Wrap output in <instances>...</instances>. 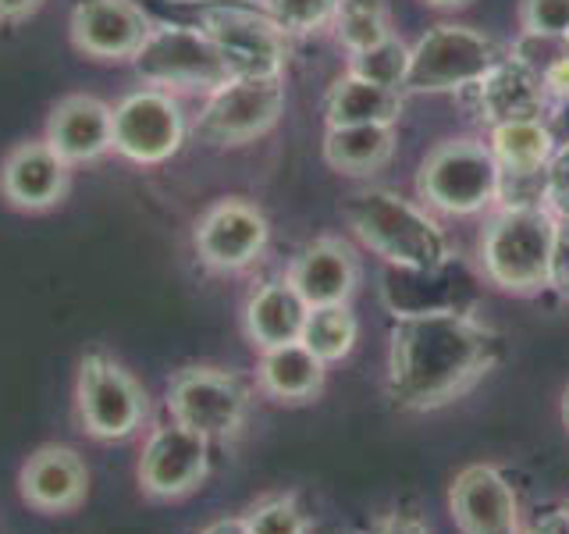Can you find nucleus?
<instances>
[{"instance_id":"f3484780","label":"nucleus","mask_w":569,"mask_h":534,"mask_svg":"<svg viewBox=\"0 0 569 534\" xmlns=\"http://www.w3.org/2000/svg\"><path fill=\"white\" fill-rule=\"evenodd\" d=\"M284 278L296 285L307 307H335V303H349L360 285V257L349 243L320 236L299 249Z\"/></svg>"},{"instance_id":"39448f33","label":"nucleus","mask_w":569,"mask_h":534,"mask_svg":"<svg viewBox=\"0 0 569 534\" xmlns=\"http://www.w3.org/2000/svg\"><path fill=\"white\" fill-rule=\"evenodd\" d=\"M502 168L495 165L488 142L445 139L423 157L417 171V196L427 210L449 218H473L495 210Z\"/></svg>"},{"instance_id":"4be33fe9","label":"nucleus","mask_w":569,"mask_h":534,"mask_svg":"<svg viewBox=\"0 0 569 534\" xmlns=\"http://www.w3.org/2000/svg\"><path fill=\"white\" fill-rule=\"evenodd\" d=\"M328 364H320L317 356L302 343H284L274 349H260L257 360V388L274 403H313L325 388Z\"/></svg>"},{"instance_id":"72a5a7b5","label":"nucleus","mask_w":569,"mask_h":534,"mask_svg":"<svg viewBox=\"0 0 569 534\" xmlns=\"http://www.w3.org/2000/svg\"><path fill=\"white\" fill-rule=\"evenodd\" d=\"M548 289H556L559 296H569V218H559V225H556V249H551Z\"/></svg>"},{"instance_id":"7ed1b4c3","label":"nucleus","mask_w":569,"mask_h":534,"mask_svg":"<svg viewBox=\"0 0 569 534\" xmlns=\"http://www.w3.org/2000/svg\"><path fill=\"white\" fill-rule=\"evenodd\" d=\"M559 218L545 207H495L480 231V271L512 296L548 289Z\"/></svg>"},{"instance_id":"7c9ffc66","label":"nucleus","mask_w":569,"mask_h":534,"mask_svg":"<svg viewBox=\"0 0 569 534\" xmlns=\"http://www.w3.org/2000/svg\"><path fill=\"white\" fill-rule=\"evenodd\" d=\"M523 36L569 40V0H520Z\"/></svg>"},{"instance_id":"6e6552de","label":"nucleus","mask_w":569,"mask_h":534,"mask_svg":"<svg viewBox=\"0 0 569 534\" xmlns=\"http://www.w3.org/2000/svg\"><path fill=\"white\" fill-rule=\"evenodd\" d=\"M136 76L153 89H186V93H213L231 76L218 47L192 26H153L132 58Z\"/></svg>"},{"instance_id":"f03ea898","label":"nucleus","mask_w":569,"mask_h":534,"mask_svg":"<svg viewBox=\"0 0 569 534\" xmlns=\"http://www.w3.org/2000/svg\"><path fill=\"white\" fill-rule=\"evenodd\" d=\"M342 218L373 257L388 267H409V271H431L452 260L449 239L441 225L427 214V207L406 200L391 189H360L352 192Z\"/></svg>"},{"instance_id":"f704fd0d","label":"nucleus","mask_w":569,"mask_h":534,"mask_svg":"<svg viewBox=\"0 0 569 534\" xmlns=\"http://www.w3.org/2000/svg\"><path fill=\"white\" fill-rule=\"evenodd\" d=\"M363 534H431V531L413 513H385Z\"/></svg>"},{"instance_id":"ea45409f","label":"nucleus","mask_w":569,"mask_h":534,"mask_svg":"<svg viewBox=\"0 0 569 534\" xmlns=\"http://www.w3.org/2000/svg\"><path fill=\"white\" fill-rule=\"evenodd\" d=\"M562 424L569 427V385H566V392H562Z\"/></svg>"},{"instance_id":"cd10ccee","label":"nucleus","mask_w":569,"mask_h":534,"mask_svg":"<svg viewBox=\"0 0 569 534\" xmlns=\"http://www.w3.org/2000/svg\"><path fill=\"white\" fill-rule=\"evenodd\" d=\"M242 521L249 534H310V513L292 492L257 498L253 506H246Z\"/></svg>"},{"instance_id":"20e7f679","label":"nucleus","mask_w":569,"mask_h":534,"mask_svg":"<svg viewBox=\"0 0 569 534\" xmlns=\"http://www.w3.org/2000/svg\"><path fill=\"white\" fill-rule=\"evenodd\" d=\"M150 417V396L136 374L111 353L89 349L76 374V421L100 445L129 442Z\"/></svg>"},{"instance_id":"c85d7f7f","label":"nucleus","mask_w":569,"mask_h":534,"mask_svg":"<svg viewBox=\"0 0 569 534\" xmlns=\"http://www.w3.org/2000/svg\"><path fill=\"white\" fill-rule=\"evenodd\" d=\"M349 71H352V76H360V79H370V82L399 89V93H402L406 76H409V47L399 40V36H388L385 43L370 47L363 53H352Z\"/></svg>"},{"instance_id":"1a4fd4ad","label":"nucleus","mask_w":569,"mask_h":534,"mask_svg":"<svg viewBox=\"0 0 569 534\" xmlns=\"http://www.w3.org/2000/svg\"><path fill=\"white\" fill-rule=\"evenodd\" d=\"M210 467L213 445L168 417L150 424L147 438H142L136 481L142 498L150 503H182L207 485Z\"/></svg>"},{"instance_id":"412c9836","label":"nucleus","mask_w":569,"mask_h":534,"mask_svg":"<svg viewBox=\"0 0 569 534\" xmlns=\"http://www.w3.org/2000/svg\"><path fill=\"white\" fill-rule=\"evenodd\" d=\"M307 299L296 293L289 278H267L249 293L242 307V332L253 349H274L284 343H299L307 325Z\"/></svg>"},{"instance_id":"bb28decb","label":"nucleus","mask_w":569,"mask_h":534,"mask_svg":"<svg viewBox=\"0 0 569 534\" xmlns=\"http://www.w3.org/2000/svg\"><path fill=\"white\" fill-rule=\"evenodd\" d=\"M338 43H342L352 53H363L370 47L385 43L391 36V26L381 11V4H373V0H342V8H338L335 22H331Z\"/></svg>"},{"instance_id":"dca6fc26","label":"nucleus","mask_w":569,"mask_h":534,"mask_svg":"<svg viewBox=\"0 0 569 534\" xmlns=\"http://www.w3.org/2000/svg\"><path fill=\"white\" fill-rule=\"evenodd\" d=\"M153 22L136 0H82L71 11V43L97 61H132Z\"/></svg>"},{"instance_id":"423d86ee","label":"nucleus","mask_w":569,"mask_h":534,"mask_svg":"<svg viewBox=\"0 0 569 534\" xmlns=\"http://www.w3.org/2000/svg\"><path fill=\"white\" fill-rule=\"evenodd\" d=\"M502 58V47L480 29L441 22L409 47V76L402 93H462Z\"/></svg>"},{"instance_id":"9d476101","label":"nucleus","mask_w":569,"mask_h":534,"mask_svg":"<svg viewBox=\"0 0 569 534\" xmlns=\"http://www.w3.org/2000/svg\"><path fill=\"white\" fill-rule=\"evenodd\" d=\"M284 111L281 79H228L207 93L192 132L207 147H242L271 132Z\"/></svg>"},{"instance_id":"58836bf2","label":"nucleus","mask_w":569,"mask_h":534,"mask_svg":"<svg viewBox=\"0 0 569 534\" xmlns=\"http://www.w3.org/2000/svg\"><path fill=\"white\" fill-rule=\"evenodd\" d=\"M423 4H431V8H462V4H470V0H423Z\"/></svg>"},{"instance_id":"473e14b6","label":"nucleus","mask_w":569,"mask_h":534,"mask_svg":"<svg viewBox=\"0 0 569 534\" xmlns=\"http://www.w3.org/2000/svg\"><path fill=\"white\" fill-rule=\"evenodd\" d=\"M541 86L548 100H559V103L569 100V40L556 50V58L541 68Z\"/></svg>"},{"instance_id":"0eeeda50","label":"nucleus","mask_w":569,"mask_h":534,"mask_svg":"<svg viewBox=\"0 0 569 534\" xmlns=\"http://www.w3.org/2000/svg\"><path fill=\"white\" fill-rule=\"evenodd\" d=\"M249 385L236 370L192 364L171 374L164 388V409L168 417L178 421L189 432L203 435L210 445L231 442L249 417Z\"/></svg>"},{"instance_id":"c9c22d12","label":"nucleus","mask_w":569,"mask_h":534,"mask_svg":"<svg viewBox=\"0 0 569 534\" xmlns=\"http://www.w3.org/2000/svg\"><path fill=\"white\" fill-rule=\"evenodd\" d=\"M520 534H569V513H566V506L562 510H545V513H538L533 521L523 524Z\"/></svg>"},{"instance_id":"a19ab883","label":"nucleus","mask_w":569,"mask_h":534,"mask_svg":"<svg viewBox=\"0 0 569 534\" xmlns=\"http://www.w3.org/2000/svg\"><path fill=\"white\" fill-rule=\"evenodd\" d=\"M566 513H569V503H566Z\"/></svg>"},{"instance_id":"393cba45","label":"nucleus","mask_w":569,"mask_h":534,"mask_svg":"<svg viewBox=\"0 0 569 534\" xmlns=\"http://www.w3.org/2000/svg\"><path fill=\"white\" fill-rule=\"evenodd\" d=\"M559 139L545 118H512L488 129V150L502 171H545Z\"/></svg>"},{"instance_id":"2f4dec72","label":"nucleus","mask_w":569,"mask_h":534,"mask_svg":"<svg viewBox=\"0 0 569 534\" xmlns=\"http://www.w3.org/2000/svg\"><path fill=\"white\" fill-rule=\"evenodd\" d=\"M545 207L556 218H569V142H559L545 165Z\"/></svg>"},{"instance_id":"5701e85b","label":"nucleus","mask_w":569,"mask_h":534,"mask_svg":"<svg viewBox=\"0 0 569 534\" xmlns=\"http://www.w3.org/2000/svg\"><path fill=\"white\" fill-rule=\"evenodd\" d=\"M325 115H328V129L331 125H396L402 115V93L346 71L331 86Z\"/></svg>"},{"instance_id":"b1692460","label":"nucleus","mask_w":569,"mask_h":534,"mask_svg":"<svg viewBox=\"0 0 569 534\" xmlns=\"http://www.w3.org/2000/svg\"><path fill=\"white\" fill-rule=\"evenodd\" d=\"M396 154V125H331L325 160L342 175H373Z\"/></svg>"},{"instance_id":"c756f323","label":"nucleus","mask_w":569,"mask_h":534,"mask_svg":"<svg viewBox=\"0 0 569 534\" xmlns=\"http://www.w3.org/2000/svg\"><path fill=\"white\" fill-rule=\"evenodd\" d=\"M342 0H263V14L284 36H310L335 22Z\"/></svg>"},{"instance_id":"4c0bfd02","label":"nucleus","mask_w":569,"mask_h":534,"mask_svg":"<svg viewBox=\"0 0 569 534\" xmlns=\"http://www.w3.org/2000/svg\"><path fill=\"white\" fill-rule=\"evenodd\" d=\"M192 534H249V531H246V521L239 513V516H213V521H207L203 527H196Z\"/></svg>"},{"instance_id":"9b49d317","label":"nucleus","mask_w":569,"mask_h":534,"mask_svg":"<svg viewBox=\"0 0 569 534\" xmlns=\"http://www.w3.org/2000/svg\"><path fill=\"white\" fill-rule=\"evenodd\" d=\"M203 32L218 47L231 79H281L289 65V36L263 11L224 4L203 14Z\"/></svg>"},{"instance_id":"aec40b11","label":"nucleus","mask_w":569,"mask_h":534,"mask_svg":"<svg viewBox=\"0 0 569 534\" xmlns=\"http://www.w3.org/2000/svg\"><path fill=\"white\" fill-rule=\"evenodd\" d=\"M470 93L477 97V118L488 125L512 121V118H545L548 93L541 86V76L520 58L506 53L485 79L470 86Z\"/></svg>"},{"instance_id":"4468645a","label":"nucleus","mask_w":569,"mask_h":534,"mask_svg":"<svg viewBox=\"0 0 569 534\" xmlns=\"http://www.w3.org/2000/svg\"><path fill=\"white\" fill-rule=\"evenodd\" d=\"M449 513L459 534H520L527 524L520 492L495 463H470L452 477Z\"/></svg>"},{"instance_id":"6ab92c4d","label":"nucleus","mask_w":569,"mask_h":534,"mask_svg":"<svg viewBox=\"0 0 569 534\" xmlns=\"http://www.w3.org/2000/svg\"><path fill=\"white\" fill-rule=\"evenodd\" d=\"M47 142L64 165H86L111 150V107L89 93H71L53 103Z\"/></svg>"},{"instance_id":"a211bd4d","label":"nucleus","mask_w":569,"mask_h":534,"mask_svg":"<svg viewBox=\"0 0 569 534\" xmlns=\"http://www.w3.org/2000/svg\"><path fill=\"white\" fill-rule=\"evenodd\" d=\"M68 192V165L47 139L18 142L0 165V196L18 210H50Z\"/></svg>"},{"instance_id":"a878e982","label":"nucleus","mask_w":569,"mask_h":534,"mask_svg":"<svg viewBox=\"0 0 569 534\" xmlns=\"http://www.w3.org/2000/svg\"><path fill=\"white\" fill-rule=\"evenodd\" d=\"M360 338V320H356L349 303H335V307H310L307 325H302L299 343L307 346L320 364H342L356 349Z\"/></svg>"},{"instance_id":"f8f14e48","label":"nucleus","mask_w":569,"mask_h":534,"mask_svg":"<svg viewBox=\"0 0 569 534\" xmlns=\"http://www.w3.org/2000/svg\"><path fill=\"white\" fill-rule=\"evenodd\" d=\"M186 115L164 89L142 86L111 107V150L136 165H164L186 142Z\"/></svg>"},{"instance_id":"ddd939ff","label":"nucleus","mask_w":569,"mask_h":534,"mask_svg":"<svg viewBox=\"0 0 569 534\" xmlns=\"http://www.w3.org/2000/svg\"><path fill=\"white\" fill-rule=\"evenodd\" d=\"M267 239H271V225H267L263 210L249 200H239V196L207 207L192 231L196 257L207 271L218 275H236L257 264L267 249Z\"/></svg>"},{"instance_id":"2eb2a0df","label":"nucleus","mask_w":569,"mask_h":534,"mask_svg":"<svg viewBox=\"0 0 569 534\" xmlns=\"http://www.w3.org/2000/svg\"><path fill=\"white\" fill-rule=\"evenodd\" d=\"M18 495L32 513L68 516L86 506L89 498V467L79 449L61 442H47L18 471Z\"/></svg>"},{"instance_id":"e433bc0d","label":"nucleus","mask_w":569,"mask_h":534,"mask_svg":"<svg viewBox=\"0 0 569 534\" xmlns=\"http://www.w3.org/2000/svg\"><path fill=\"white\" fill-rule=\"evenodd\" d=\"M43 8V0H0V22L14 26V22H26L29 14H36Z\"/></svg>"},{"instance_id":"f257e3e1","label":"nucleus","mask_w":569,"mask_h":534,"mask_svg":"<svg viewBox=\"0 0 569 534\" xmlns=\"http://www.w3.org/2000/svg\"><path fill=\"white\" fill-rule=\"evenodd\" d=\"M502 338L470 310L396 317L388 343V396L399 409H441L485 378Z\"/></svg>"}]
</instances>
